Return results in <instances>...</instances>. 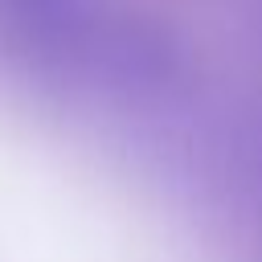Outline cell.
Returning <instances> with one entry per match:
<instances>
[{"label": "cell", "mask_w": 262, "mask_h": 262, "mask_svg": "<svg viewBox=\"0 0 262 262\" xmlns=\"http://www.w3.org/2000/svg\"><path fill=\"white\" fill-rule=\"evenodd\" d=\"M0 262H168L90 172L0 123Z\"/></svg>", "instance_id": "cell-1"}]
</instances>
